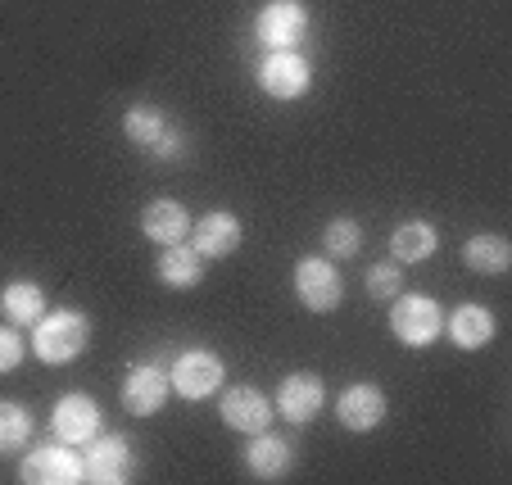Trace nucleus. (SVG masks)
Wrapping results in <instances>:
<instances>
[{
	"label": "nucleus",
	"instance_id": "obj_1",
	"mask_svg": "<svg viewBox=\"0 0 512 485\" xmlns=\"http://www.w3.org/2000/svg\"><path fill=\"white\" fill-rule=\"evenodd\" d=\"M87 336H91V322L82 318V313L55 309V313H41L32 345H37L41 363H55L59 368V363H73L82 350H87Z\"/></svg>",
	"mask_w": 512,
	"mask_h": 485
},
{
	"label": "nucleus",
	"instance_id": "obj_2",
	"mask_svg": "<svg viewBox=\"0 0 512 485\" xmlns=\"http://www.w3.org/2000/svg\"><path fill=\"white\" fill-rule=\"evenodd\" d=\"M123 132H127V141H132V146L150 150L155 159H182L186 155V136L177 132V127L164 118V109H155V105L127 109Z\"/></svg>",
	"mask_w": 512,
	"mask_h": 485
},
{
	"label": "nucleus",
	"instance_id": "obj_3",
	"mask_svg": "<svg viewBox=\"0 0 512 485\" xmlns=\"http://www.w3.org/2000/svg\"><path fill=\"white\" fill-rule=\"evenodd\" d=\"M390 327H395V336L404 340V345L422 350V345H431V340L440 336L445 318H440V304L426 300V295H395V300H390Z\"/></svg>",
	"mask_w": 512,
	"mask_h": 485
},
{
	"label": "nucleus",
	"instance_id": "obj_4",
	"mask_svg": "<svg viewBox=\"0 0 512 485\" xmlns=\"http://www.w3.org/2000/svg\"><path fill=\"white\" fill-rule=\"evenodd\" d=\"M304 32H309V10L300 0H268L254 19V37L268 50H295Z\"/></svg>",
	"mask_w": 512,
	"mask_h": 485
},
{
	"label": "nucleus",
	"instance_id": "obj_5",
	"mask_svg": "<svg viewBox=\"0 0 512 485\" xmlns=\"http://www.w3.org/2000/svg\"><path fill=\"white\" fill-rule=\"evenodd\" d=\"M223 372H227V363L218 359V354L186 350L182 359L173 363L168 381H173V390L177 395H186V399H209L213 390H223Z\"/></svg>",
	"mask_w": 512,
	"mask_h": 485
},
{
	"label": "nucleus",
	"instance_id": "obj_6",
	"mask_svg": "<svg viewBox=\"0 0 512 485\" xmlns=\"http://www.w3.org/2000/svg\"><path fill=\"white\" fill-rule=\"evenodd\" d=\"M259 82L272 100H295V96L309 91L313 68L300 50H272V55L259 64Z\"/></svg>",
	"mask_w": 512,
	"mask_h": 485
},
{
	"label": "nucleus",
	"instance_id": "obj_7",
	"mask_svg": "<svg viewBox=\"0 0 512 485\" xmlns=\"http://www.w3.org/2000/svg\"><path fill=\"white\" fill-rule=\"evenodd\" d=\"M295 295L309 313H331L345 295V282H340V272L331 268V259H300L295 268Z\"/></svg>",
	"mask_w": 512,
	"mask_h": 485
},
{
	"label": "nucleus",
	"instance_id": "obj_8",
	"mask_svg": "<svg viewBox=\"0 0 512 485\" xmlns=\"http://www.w3.org/2000/svg\"><path fill=\"white\" fill-rule=\"evenodd\" d=\"M23 481L28 485H78L82 481V458L73 454V445H41L23 458Z\"/></svg>",
	"mask_w": 512,
	"mask_h": 485
},
{
	"label": "nucleus",
	"instance_id": "obj_9",
	"mask_svg": "<svg viewBox=\"0 0 512 485\" xmlns=\"http://www.w3.org/2000/svg\"><path fill=\"white\" fill-rule=\"evenodd\" d=\"M327 408V386H322V377H313V372H295V377H286L277 386V404H272V413H281L286 422H313Z\"/></svg>",
	"mask_w": 512,
	"mask_h": 485
},
{
	"label": "nucleus",
	"instance_id": "obj_10",
	"mask_svg": "<svg viewBox=\"0 0 512 485\" xmlns=\"http://www.w3.org/2000/svg\"><path fill=\"white\" fill-rule=\"evenodd\" d=\"M127 467H132V449H127L123 436H91L87 454H82V481L96 485H118L127 481Z\"/></svg>",
	"mask_w": 512,
	"mask_h": 485
},
{
	"label": "nucleus",
	"instance_id": "obj_11",
	"mask_svg": "<svg viewBox=\"0 0 512 485\" xmlns=\"http://www.w3.org/2000/svg\"><path fill=\"white\" fill-rule=\"evenodd\" d=\"M50 427H55V436L64 440V445H87V440L100 431L96 399L82 395V390H68V395L55 404V413H50Z\"/></svg>",
	"mask_w": 512,
	"mask_h": 485
},
{
	"label": "nucleus",
	"instance_id": "obj_12",
	"mask_svg": "<svg viewBox=\"0 0 512 485\" xmlns=\"http://www.w3.org/2000/svg\"><path fill=\"white\" fill-rule=\"evenodd\" d=\"M168 390H173L168 372L155 368V363H141V368H132L123 377V408L132 413V418H150V413L164 408Z\"/></svg>",
	"mask_w": 512,
	"mask_h": 485
},
{
	"label": "nucleus",
	"instance_id": "obj_13",
	"mask_svg": "<svg viewBox=\"0 0 512 485\" xmlns=\"http://www.w3.org/2000/svg\"><path fill=\"white\" fill-rule=\"evenodd\" d=\"M336 418H340V427H349V431L381 427V418H386V395H381V386H368V381L349 386L345 395L336 399Z\"/></svg>",
	"mask_w": 512,
	"mask_h": 485
},
{
	"label": "nucleus",
	"instance_id": "obj_14",
	"mask_svg": "<svg viewBox=\"0 0 512 485\" xmlns=\"http://www.w3.org/2000/svg\"><path fill=\"white\" fill-rule=\"evenodd\" d=\"M241 223H236L232 214H204L200 223L191 227V245L204 254V259H227V254H236L241 250Z\"/></svg>",
	"mask_w": 512,
	"mask_h": 485
},
{
	"label": "nucleus",
	"instance_id": "obj_15",
	"mask_svg": "<svg viewBox=\"0 0 512 485\" xmlns=\"http://www.w3.org/2000/svg\"><path fill=\"white\" fill-rule=\"evenodd\" d=\"M223 422L236 431H245V436H254V431H263L272 422V404L263 390L254 386H236L223 395Z\"/></svg>",
	"mask_w": 512,
	"mask_h": 485
},
{
	"label": "nucleus",
	"instance_id": "obj_16",
	"mask_svg": "<svg viewBox=\"0 0 512 485\" xmlns=\"http://www.w3.org/2000/svg\"><path fill=\"white\" fill-rule=\"evenodd\" d=\"M155 272H159V282L173 286V291H191V286L204 282V254L195 250V245L186 250L182 241H177V245H164V254H159Z\"/></svg>",
	"mask_w": 512,
	"mask_h": 485
},
{
	"label": "nucleus",
	"instance_id": "obj_17",
	"mask_svg": "<svg viewBox=\"0 0 512 485\" xmlns=\"http://www.w3.org/2000/svg\"><path fill=\"white\" fill-rule=\"evenodd\" d=\"M141 227L155 245H177L186 232H191V214H186L177 200H150L141 214Z\"/></svg>",
	"mask_w": 512,
	"mask_h": 485
},
{
	"label": "nucleus",
	"instance_id": "obj_18",
	"mask_svg": "<svg viewBox=\"0 0 512 485\" xmlns=\"http://www.w3.org/2000/svg\"><path fill=\"white\" fill-rule=\"evenodd\" d=\"M445 327H449L458 350H481V345L494 340V313L485 309V304H458V309L449 313Z\"/></svg>",
	"mask_w": 512,
	"mask_h": 485
},
{
	"label": "nucleus",
	"instance_id": "obj_19",
	"mask_svg": "<svg viewBox=\"0 0 512 485\" xmlns=\"http://www.w3.org/2000/svg\"><path fill=\"white\" fill-rule=\"evenodd\" d=\"M245 463H250V472L259 476V481H281V476L290 472V463H295V449L281 436H259V431H254L250 449H245Z\"/></svg>",
	"mask_w": 512,
	"mask_h": 485
},
{
	"label": "nucleus",
	"instance_id": "obj_20",
	"mask_svg": "<svg viewBox=\"0 0 512 485\" xmlns=\"http://www.w3.org/2000/svg\"><path fill=\"white\" fill-rule=\"evenodd\" d=\"M0 309H5V318L14 327H37L41 313H46V291L37 282H14L0 291Z\"/></svg>",
	"mask_w": 512,
	"mask_h": 485
},
{
	"label": "nucleus",
	"instance_id": "obj_21",
	"mask_svg": "<svg viewBox=\"0 0 512 485\" xmlns=\"http://www.w3.org/2000/svg\"><path fill=\"white\" fill-rule=\"evenodd\" d=\"M463 259L472 272H481V277H503L512 263V245L503 241V236L485 232V236H472V241L463 245Z\"/></svg>",
	"mask_w": 512,
	"mask_h": 485
},
{
	"label": "nucleus",
	"instance_id": "obj_22",
	"mask_svg": "<svg viewBox=\"0 0 512 485\" xmlns=\"http://www.w3.org/2000/svg\"><path fill=\"white\" fill-rule=\"evenodd\" d=\"M435 245H440V236H435L431 223H404V227H395V236H390V254H395V263L431 259Z\"/></svg>",
	"mask_w": 512,
	"mask_h": 485
},
{
	"label": "nucleus",
	"instance_id": "obj_23",
	"mask_svg": "<svg viewBox=\"0 0 512 485\" xmlns=\"http://www.w3.org/2000/svg\"><path fill=\"white\" fill-rule=\"evenodd\" d=\"M32 440V413L23 404H0V454H19Z\"/></svg>",
	"mask_w": 512,
	"mask_h": 485
},
{
	"label": "nucleus",
	"instance_id": "obj_24",
	"mask_svg": "<svg viewBox=\"0 0 512 485\" xmlns=\"http://www.w3.org/2000/svg\"><path fill=\"white\" fill-rule=\"evenodd\" d=\"M322 245H327V254H336V259H354V254L363 250V227H358L354 218H331L327 232H322Z\"/></svg>",
	"mask_w": 512,
	"mask_h": 485
},
{
	"label": "nucleus",
	"instance_id": "obj_25",
	"mask_svg": "<svg viewBox=\"0 0 512 485\" xmlns=\"http://www.w3.org/2000/svg\"><path fill=\"white\" fill-rule=\"evenodd\" d=\"M368 291L377 295V300H395L399 291H404V272H399V263H372L368 268Z\"/></svg>",
	"mask_w": 512,
	"mask_h": 485
},
{
	"label": "nucleus",
	"instance_id": "obj_26",
	"mask_svg": "<svg viewBox=\"0 0 512 485\" xmlns=\"http://www.w3.org/2000/svg\"><path fill=\"white\" fill-rule=\"evenodd\" d=\"M23 363V336L14 327H0V372H14Z\"/></svg>",
	"mask_w": 512,
	"mask_h": 485
}]
</instances>
